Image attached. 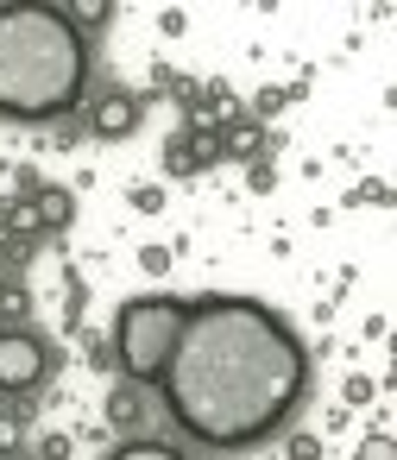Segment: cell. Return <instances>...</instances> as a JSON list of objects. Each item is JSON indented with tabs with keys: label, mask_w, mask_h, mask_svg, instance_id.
Wrapping results in <instances>:
<instances>
[{
	"label": "cell",
	"mask_w": 397,
	"mask_h": 460,
	"mask_svg": "<svg viewBox=\"0 0 397 460\" xmlns=\"http://www.w3.org/2000/svg\"><path fill=\"white\" fill-rule=\"evenodd\" d=\"M158 391L202 447H252L309 397V353L278 309L252 296H202L183 303V334Z\"/></svg>",
	"instance_id": "obj_1"
},
{
	"label": "cell",
	"mask_w": 397,
	"mask_h": 460,
	"mask_svg": "<svg viewBox=\"0 0 397 460\" xmlns=\"http://www.w3.org/2000/svg\"><path fill=\"white\" fill-rule=\"evenodd\" d=\"M89 45L45 0L0 7V114L7 120H57L83 102Z\"/></svg>",
	"instance_id": "obj_2"
},
{
	"label": "cell",
	"mask_w": 397,
	"mask_h": 460,
	"mask_svg": "<svg viewBox=\"0 0 397 460\" xmlns=\"http://www.w3.org/2000/svg\"><path fill=\"white\" fill-rule=\"evenodd\" d=\"M177 334H183V303H177V296H133V303L114 315V353H120L127 378L152 385V378L164 372Z\"/></svg>",
	"instance_id": "obj_3"
},
{
	"label": "cell",
	"mask_w": 397,
	"mask_h": 460,
	"mask_svg": "<svg viewBox=\"0 0 397 460\" xmlns=\"http://www.w3.org/2000/svg\"><path fill=\"white\" fill-rule=\"evenodd\" d=\"M45 366H51V353L39 347V334H0V391H32L39 378H45Z\"/></svg>",
	"instance_id": "obj_4"
},
{
	"label": "cell",
	"mask_w": 397,
	"mask_h": 460,
	"mask_svg": "<svg viewBox=\"0 0 397 460\" xmlns=\"http://www.w3.org/2000/svg\"><path fill=\"white\" fill-rule=\"evenodd\" d=\"M89 127H95L101 139H127V133L139 127V102H133V95H101L95 114H89Z\"/></svg>",
	"instance_id": "obj_5"
},
{
	"label": "cell",
	"mask_w": 397,
	"mask_h": 460,
	"mask_svg": "<svg viewBox=\"0 0 397 460\" xmlns=\"http://www.w3.org/2000/svg\"><path fill=\"white\" fill-rule=\"evenodd\" d=\"M32 208H39V227H70V215H76V202H70L64 183H39L32 190Z\"/></svg>",
	"instance_id": "obj_6"
},
{
	"label": "cell",
	"mask_w": 397,
	"mask_h": 460,
	"mask_svg": "<svg viewBox=\"0 0 397 460\" xmlns=\"http://www.w3.org/2000/svg\"><path fill=\"white\" fill-rule=\"evenodd\" d=\"M57 13L70 20V32H83V26H108V20H114L108 0H76V7H57Z\"/></svg>",
	"instance_id": "obj_7"
},
{
	"label": "cell",
	"mask_w": 397,
	"mask_h": 460,
	"mask_svg": "<svg viewBox=\"0 0 397 460\" xmlns=\"http://www.w3.org/2000/svg\"><path fill=\"white\" fill-rule=\"evenodd\" d=\"M108 460H183V454L164 447V441H127V447H114Z\"/></svg>",
	"instance_id": "obj_8"
},
{
	"label": "cell",
	"mask_w": 397,
	"mask_h": 460,
	"mask_svg": "<svg viewBox=\"0 0 397 460\" xmlns=\"http://www.w3.org/2000/svg\"><path fill=\"white\" fill-rule=\"evenodd\" d=\"M7 227H13V234H39V208H32V196H20V202L7 208Z\"/></svg>",
	"instance_id": "obj_9"
},
{
	"label": "cell",
	"mask_w": 397,
	"mask_h": 460,
	"mask_svg": "<svg viewBox=\"0 0 397 460\" xmlns=\"http://www.w3.org/2000/svg\"><path fill=\"white\" fill-rule=\"evenodd\" d=\"M108 416H114V422H133V416H139V391H133V385L114 391V397H108Z\"/></svg>",
	"instance_id": "obj_10"
},
{
	"label": "cell",
	"mask_w": 397,
	"mask_h": 460,
	"mask_svg": "<svg viewBox=\"0 0 397 460\" xmlns=\"http://www.w3.org/2000/svg\"><path fill=\"white\" fill-rule=\"evenodd\" d=\"M359 460H397V447H391V441H384V435H372V441H366V447H359Z\"/></svg>",
	"instance_id": "obj_11"
}]
</instances>
